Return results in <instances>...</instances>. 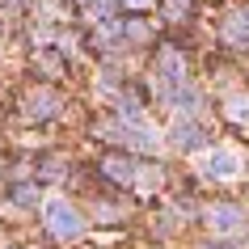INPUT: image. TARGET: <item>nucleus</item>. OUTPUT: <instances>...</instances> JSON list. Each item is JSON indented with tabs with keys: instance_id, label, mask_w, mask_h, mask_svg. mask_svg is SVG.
Returning <instances> with one entry per match:
<instances>
[{
	"instance_id": "423d86ee",
	"label": "nucleus",
	"mask_w": 249,
	"mask_h": 249,
	"mask_svg": "<svg viewBox=\"0 0 249 249\" xmlns=\"http://www.w3.org/2000/svg\"><path fill=\"white\" fill-rule=\"evenodd\" d=\"M228 118L249 123V97H228Z\"/></svg>"
},
{
	"instance_id": "0eeeda50",
	"label": "nucleus",
	"mask_w": 249,
	"mask_h": 249,
	"mask_svg": "<svg viewBox=\"0 0 249 249\" xmlns=\"http://www.w3.org/2000/svg\"><path fill=\"white\" fill-rule=\"evenodd\" d=\"M106 173H110V178H114V182H127V178H131V165H127V160H106Z\"/></svg>"
},
{
	"instance_id": "9b49d317",
	"label": "nucleus",
	"mask_w": 249,
	"mask_h": 249,
	"mask_svg": "<svg viewBox=\"0 0 249 249\" xmlns=\"http://www.w3.org/2000/svg\"><path fill=\"white\" fill-rule=\"evenodd\" d=\"M131 4H140V9H144V4H152V0H131Z\"/></svg>"
},
{
	"instance_id": "20e7f679",
	"label": "nucleus",
	"mask_w": 249,
	"mask_h": 249,
	"mask_svg": "<svg viewBox=\"0 0 249 249\" xmlns=\"http://www.w3.org/2000/svg\"><path fill=\"white\" fill-rule=\"evenodd\" d=\"M203 173H211V178H220V182H224V178H236V173H241V160L220 148V152H211V157L203 160Z\"/></svg>"
},
{
	"instance_id": "39448f33",
	"label": "nucleus",
	"mask_w": 249,
	"mask_h": 249,
	"mask_svg": "<svg viewBox=\"0 0 249 249\" xmlns=\"http://www.w3.org/2000/svg\"><path fill=\"white\" fill-rule=\"evenodd\" d=\"M224 38H228V42H236V47H245V42H249V17L232 13L228 21H224Z\"/></svg>"
},
{
	"instance_id": "1a4fd4ad",
	"label": "nucleus",
	"mask_w": 249,
	"mask_h": 249,
	"mask_svg": "<svg viewBox=\"0 0 249 249\" xmlns=\"http://www.w3.org/2000/svg\"><path fill=\"white\" fill-rule=\"evenodd\" d=\"M160 68H165V76H169V80H182V59H178L173 51H165V59H160Z\"/></svg>"
},
{
	"instance_id": "f03ea898",
	"label": "nucleus",
	"mask_w": 249,
	"mask_h": 249,
	"mask_svg": "<svg viewBox=\"0 0 249 249\" xmlns=\"http://www.w3.org/2000/svg\"><path fill=\"white\" fill-rule=\"evenodd\" d=\"M241 224H245V211L236 207V203H220V207L207 211V228H211V232H220V236L241 232Z\"/></svg>"
},
{
	"instance_id": "f257e3e1",
	"label": "nucleus",
	"mask_w": 249,
	"mask_h": 249,
	"mask_svg": "<svg viewBox=\"0 0 249 249\" xmlns=\"http://www.w3.org/2000/svg\"><path fill=\"white\" fill-rule=\"evenodd\" d=\"M47 228H51L55 236L72 241V236L85 232V215H80L72 203H47Z\"/></svg>"
},
{
	"instance_id": "9d476101",
	"label": "nucleus",
	"mask_w": 249,
	"mask_h": 249,
	"mask_svg": "<svg viewBox=\"0 0 249 249\" xmlns=\"http://www.w3.org/2000/svg\"><path fill=\"white\" fill-rule=\"evenodd\" d=\"M89 13H93V17H110V13H114V0H93Z\"/></svg>"
},
{
	"instance_id": "6e6552de",
	"label": "nucleus",
	"mask_w": 249,
	"mask_h": 249,
	"mask_svg": "<svg viewBox=\"0 0 249 249\" xmlns=\"http://www.w3.org/2000/svg\"><path fill=\"white\" fill-rule=\"evenodd\" d=\"M55 110V97L51 93H38V97H30V114H51Z\"/></svg>"
},
{
	"instance_id": "7ed1b4c3",
	"label": "nucleus",
	"mask_w": 249,
	"mask_h": 249,
	"mask_svg": "<svg viewBox=\"0 0 249 249\" xmlns=\"http://www.w3.org/2000/svg\"><path fill=\"white\" fill-rule=\"evenodd\" d=\"M169 140H173V148H182V152H190V148H198L203 140H207V131L198 127L195 118H178L169 127Z\"/></svg>"
}]
</instances>
